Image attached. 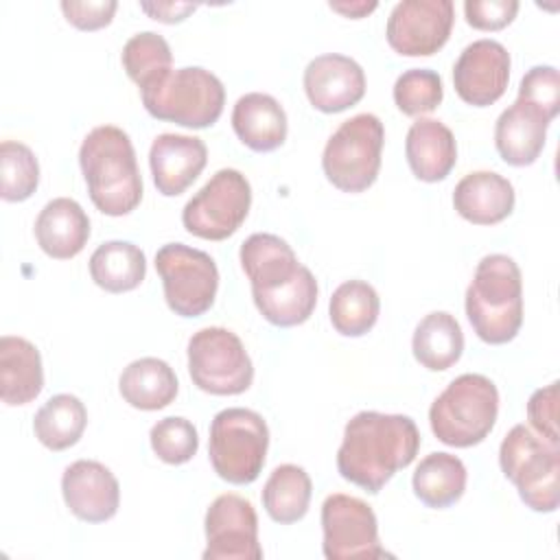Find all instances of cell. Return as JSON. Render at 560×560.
<instances>
[{"label": "cell", "instance_id": "cell-1", "mask_svg": "<svg viewBox=\"0 0 560 560\" xmlns=\"http://www.w3.org/2000/svg\"><path fill=\"white\" fill-rule=\"evenodd\" d=\"M420 442V431L409 416L359 411L343 429L337 470L346 481L376 494L416 459Z\"/></svg>", "mask_w": 560, "mask_h": 560}, {"label": "cell", "instance_id": "cell-2", "mask_svg": "<svg viewBox=\"0 0 560 560\" xmlns=\"http://www.w3.org/2000/svg\"><path fill=\"white\" fill-rule=\"evenodd\" d=\"M79 166L96 210L125 217L142 201V177L127 131L116 125L94 127L81 142Z\"/></svg>", "mask_w": 560, "mask_h": 560}, {"label": "cell", "instance_id": "cell-3", "mask_svg": "<svg viewBox=\"0 0 560 560\" xmlns=\"http://www.w3.org/2000/svg\"><path fill=\"white\" fill-rule=\"evenodd\" d=\"M466 317L490 346L512 341L523 324V278L505 254L483 256L466 289Z\"/></svg>", "mask_w": 560, "mask_h": 560}, {"label": "cell", "instance_id": "cell-4", "mask_svg": "<svg viewBox=\"0 0 560 560\" xmlns=\"http://www.w3.org/2000/svg\"><path fill=\"white\" fill-rule=\"evenodd\" d=\"M499 416L497 385L483 374H462L433 400L429 424L433 435L455 448L481 444Z\"/></svg>", "mask_w": 560, "mask_h": 560}, {"label": "cell", "instance_id": "cell-5", "mask_svg": "<svg viewBox=\"0 0 560 560\" xmlns=\"http://www.w3.org/2000/svg\"><path fill=\"white\" fill-rule=\"evenodd\" d=\"M499 464L521 501L534 512H556L560 503V448L525 424H514L499 446Z\"/></svg>", "mask_w": 560, "mask_h": 560}, {"label": "cell", "instance_id": "cell-6", "mask_svg": "<svg viewBox=\"0 0 560 560\" xmlns=\"http://www.w3.org/2000/svg\"><path fill=\"white\" fill-rule=\"evenodd\" d=\"M144 109L164 122L206 129L219 120L225 88L217 74L201 66L171 70L162 81L140 92Z\"/></svg>", "mask_w": 560, "mask_h": 560}, {"label": "cell", "instance_id": "cell-7", "mask_svg": "<svg viewBox=\"0 0 560 560\" xmlns=\"http://www.w3.org/2000/svg\"><path fill=\"white\" fill-rule=\"evenodd\" d=\"M267 448L269 429L258 411L228 407L212 418L208 457L223 481L234 486L254 483L265 466Z\"/></svg>", "mask_w": 560, "mask_h": 560}, {"label": "cell", "instance_id": "cell-8", "mask_svg": "<svg viewBox=\"0 0 560 560\" xmlns=\"http://www.w3.org/2000/svg\"><path fill=\"white\" fill-rule=\"evenodd\" d=\"M385 127L374 114H357L343 120L328 138L322 153L326 179L341 192L368 190L381 168Z\"/></svg>", "mask_w": 560, "mask_h": 560}, {"label": "cell", "instance_id": "cell-9", "mask_svg": "<svg viewBox=\"0 0 560 560\" xmlns=\"http://www.w3.org/2000/svg\"><path fill=\"white\" fill-rule=\"evenodd\" d=\"M188 374L206 394L236 396L249 389L254 363L236 332L206 326L188 339Z\"/></svg>", "mask_w": 560, "mask_h": 560}, {"label": "cell", "instance_id": "cell-10", "mask_svg": "<svg viewBox=\"0 0 560 560\" xmlns=\"http://www.w3.org/2000/svg\"><path fill=\"white\" fill-rule=\"evenodd\" d=\"M155 269L168 308L179 317H199L212 308L219 269L210 254L184 243H166L155 254Z\"/></svg>", "mask_w": 560, "mask_h": 560}, {"label": "cell", "instance_id": "cell-11", "mask_svg": "<svg viewBox=\"0 0 560 560\" xmlns=\"http://www.w3.org/2000/svg\"><path fill=\"white\" fill-rule=\"evenodd\" d=\"M252 186L236 168L217 171L182 210L188 234L206 241L232 236L249 214Z\"/></svg>", "mask_w": 560, "mask_h": 560}, {"label": "cell", "instance_id": "cell-12", "mask_svg": "<svg viewBox=\"0 0 560 560\" xmlns=\"http://www.w3.org/2000/svg\"><path fill=\"white\" fill-rule=\"evenodd\" d=\"M322 551L328 560H374L387 551L378 540L374 510L357 497L335 492L322 503Z\"/></svg>", "mask_w": 560, "mask_h": 560}, {"label": "cell", "instance_id": "cell-13", "mask_svg": "<svg viewBox=\"0 0 560 560\" xmlns=\"http://www.w3.org/2000/svg\"><path fill=\"white\" fill-rule=\"evenodd\" d=\"M453 22L451 0H402L387 18L385 37L402 57H429L448 42Z\"/></svg>", "mask_w": 560, "mask_h": 560}, {"label": "cell", "instance_id": "cell-14", "mask_svg": "<svg viewBox=\"0 0 560 560\" xmlns=\"http://www.w3.org/2000/svg\"><path fill=\"white\" fill-rule=\"evenodd\" d=\"M203 560H260L258 516L252 501L238 494H219L206 512Z\"/></svg>", "mask_w": 560, "mask_h": 560}, {"label": "cell", "instance_id": "cell-15", "mask_svg": "<svg viewBox=\"0 0 560 560\" xmlns=\"http://www.w3.org/2000/svg\"><path fill=\"white\" fill-rule=\"evenodd\" d=\"M510 63L508 48L497 39H477L468 44L453 66L457 96L472 107L497 103L505 94Z\"/></svg>", "mask_w": 560, "mask_h": 560}, {"label": "cell", "instance_id": "cell-16", "mask_svg": "<svg viewBox=\"0 0 560 560\" xmlns=\"http://www.w3.org/2000/svg\"><path fill=\"white\" fill-rule=\"evenodd\" d=\"M68 510L83 523H105L116 516L120 486L114 472L96 459H77L61 475Z\"/></svg>", "mask_w": 560, "mask_h": 560}, {"label": "cell", "instance_id": "cell-17", "mask_svg": "<svg viewBox=\"0 0 560 560\" xmlns=\"http://www.w3.org/2000/svg\"><path fill=\"white\" fill-rule=\"evenodd\" d=\"M304 92L315 109L324 114L343 112L365 94L363 68L339 52L319 55L304 70Z\"/></svg>", "mask_w": 560, "mask_h": 560}, {"label": "cell", "instance_id": "cell-18", "mask_svg": "<svg viewBox=\"0 0 560 560\" xmlns=\"http://www.w3.org/2000/svg\"><path fill=\"white\" fill-rule=\"evenodd\" d=\"M238 258L249 278L254 298L289 287L306 269L284 238L267 232L247 236L241 245Z\"/></svg>", "mask_w": 560, "mask_h": 560}, {"label": "cell", "instance_id": "cell-19", "mask_svg": "<svg viewBox=\"0 0 560 560\" xmlns=\"http://www.w3.org/2000/svg\"><path fill=\"white\" fill-rule=\"evenodd\" d=\"M208 149L201 138L184 133H160L151 142L149 166L160 195H182L206 168Z\"/></svg>", "mask_w": 560, "mask_h": 560}, {"label": "cell", "instance_id": "cell-20", "mask_svg": "<svg viewBox=\"0 0 560 560\" xmlns=\"http://www.w3.org/2000/svg\"><path fill=\"white\" fill-rule=\"evenodd\" d=\"M551 120L540 107L516 96L494 125V147L503 162L510 166L534 164L545 149Z\"/></svg>", "mask_w": 560, "mask_h": 560}, {"label": "cell", "instance_id": "cell-21", "mask_svg": "<svg viewBox=\"0 0 560 560\" xmlns=\"http://www.w3.org/2000/svg\"><path fill=\"white\" fill-rule=\"evenodd\" d=\"M514 186L494 171H472L453 190L457 214L475 225H494L514 210Z\"/></svg>", "mask_w": 560, "mask_h": 560}, {"label": "cell", "instance_id": "cell-22", "mask_svg": "<svg viewBox=\"0 0 560 560\" xmlns=\"http://www.w3.org/2000/svg\"><path fill=\"white\" fill-rule=\"evenodd\" d=\"M35 238L46 256L55 260L74 258L90 238V219L74 199L55 197L35 219Z\"/></svg>", "mask_w": 560, "mask_h": 560}, {"label": "cell", "instance_id": "cell-23", "mask_svg": "<svg viewBox=\"0 0 560 560\" xmlns=\"http://www.w3.org/2000/svg\"><path fill=\"white\" fill-rule=\"evenodd\" d=\"M405 155L411 173L420 182H442L457 162V142L453 131L435 118H418L405 140Z\"/></svg>", "mask_w": 560, "mask_h": 560}, {"label": "cell", "instance_id": "cell-24", "mask_svg": "<svg viewBox=\"0 0 560 560\" xmlns=\"http://www.w3.org/2000/svg\"><path fill=\"white\" fill-rule=\"evenodd\" d=\"M236 138L256 153H269L287 140V114L282 105L262 92L243 94L232 109Z\"/></svg>", "mask_w": 560, "mask_h": 560}, {"label": "cell", "instance_id": "cell-25", "mask_svg": "<svg viewBox=\"0 0 560 560\" xmlns=\"http://www.w3.org/2000/svg\"><path fill=\"white\" fill-rule=\"evenodd\" d=\"M44 389L42 354L24 337H0V398L9 407L35 400Z\"/></svg>", "mask_w": 560, "mask_h": 560}, {"label": "cell", "instance_id": "cell-26", "mask_svg": "<svg viewBox=\"0 0 560 560\" xmlns=\"http://www.w3.org/2000/svg\"><path fill=\"white\" fill-rule=\"evenodd\" d=\"M118 392L122 400L133 409L158 411L175 400L179 383L166 361L158 357H142L122 370L118 378Z\"/></svg>", "mask_w": 560, "mask_h": 560}, {"label": "cell", "instance_id": "cell-27", "mask_svg": "<svg viewBox=\"0 0 560 560\" xmlns=\"http://www.w3.org/2000/svg\"><path fill=\"white\" fill-rule=\"evenodd\" d=\"M411 350L422 368L431 372L448 370L464 352V332L459 322L446 311L424 315L413 330Z\"/></svg>", "mask_w": 560, "mask_h": 560}, {"label": "cell", "instance_id": "cell-28", "mask_svg": "<svg viewBox=\"0 0 560 560\" xmlns=\"http://www.w3.org/2000/svg\"><path fill=\"white\" fill-rule=\"evenodd\" d=\"M466 479V466L457 455L429 453L420 459L411 477V486L420 503L431 510H444L464 497Z\"/></svg>", "mask_w": 560, "mask_h": 560}, {"label": "cell", "instance_id": "cell-29", "mask_svg": "<svg viewBox=\"0 0 560 560\" xmlns=\"http://www.w3.org/2000/svg\"><path fill=\"white\" fill-rule=\"evenodd\" d=\"M90 276L107 293L133 291L147 276L144 252L129 241H107L90 256Z\"/></svg>", "mask_w": 560, "mask_h": 560}, {"label": "cell", "instance_id": "cell-30", "mask_svg": "<svg viewBox=\"0 0 560 560\" xmlns=\"http://www.w3.org/2000/svg\"><path fill=\"white\" fill-rule=\"evenodd\" d=\"M313 494L308 472L298 464H280L271 470L262 488V508L280 525L298 523L306 516Z\"/></svg>", "mask_w": 560, "mask_h": 560}, {"label": "cell", "instance_id": "cell-31", "mask_svg": "<svg viewBox=\"0 0 560 560\" xmlns=\"http://www.w3.org/2000/svg\"><path fill=\"white\" fill-rule=\"evenodd\" d=\"M381 300L376 289L365 280L341 282L328 302L332 328L343 337H363L378 319Z\"/></svg>", "mask_w": 560, "mask_h": 560}, {"label": "cell", "instance_id": "cell-32", "mask_svg": "<svg viewBox=\"0 0 560 560\" xmlns=\"http://www.w3.org/2000/svg\"><path fill=\"white\" fill-rule=\"evenodd\" d=\"M85 424V405L72 394H55L37 409L33 431L46 448L66 451L81 440Z\"/></svg>", "mask_w": 560, "mask_h": 560}, {"label": "cell", "instance_id": "cell-33", "mask_svg": "<svg viewBox=\"0 0 560 560\" xmlns=\"http://www.w3.org/2000/svg\"><path fill=\"white\" fill-rule=\"evenodd\" d=\"M120 61L127 77L140 88V92L155 85L173 70L171 46L162 35L153 31L131 35L122 46Z\"/></svg>", "mask_w": 560, "mask_h": 560}, {"label": "cell", "instance_id": "cell-34", "mask_svg": "<svg viewBox=\"0 0 560 560\" xmlns=\"http://www.w3.org/2000/svg\"><path fill=\"white\" fill-rule=\"evenodd\" d=\"M39 186V164L35 153L15 140L0 144V197L4 201H24Z\"/></svg>", "mask_w": 560, "mask_h": 560}, {"label": "cell", "instance_id": "cell-35", "mask_svg": "<svg viewBox=\"0 0 560 560\" xmlns=\"http://www.w3.org/2000/svg\"><path fill=\"white\" fill-rule=\"evenodd\" d=\"M394 103L405 116H420L433 112L442 98V77L429 68L405 70L394 83Z\"/></svg>", "mask_w": 560, "mask_h": 560}, {"label": "cell", "instance_id": "cell-36", "mask_svg": "<svg viewBox=\"0 0 560 560\" xmlns=\"http://www.w3.org/2000/svg\"><path fill=\"white\" fill-rule=\"evenodd\" d=\"M149 442L153 453L164 464H186L195 457L199 448V435L190 420L182 416H168L158 420L149 431Z\"/></svg>", "mask_w": 560, "mask_h": 560}, {"label": "cell", "instance_id": "cell-37", "mask_svg": "<svg viewBox=\"0 0 560 560\" xmlns=\"http://www.w3.org/2000/svg\"><path fill=\"white\" fill-rule=\"evenodd\" d=\"M518 98L534 103L549 118L560 112V74L553 66H534L525 72L518 85Z\"/></svg>", "mask_w": 560, "mask_h": 560}, {"label": "cell", "instance_id": "cell-38", "mask_svg": "<svg viewBox=\"0 0 560 560\" xmlns=\"http://www.w3.org/2000/svg\"><path fill=\"white\" fill-rule=\"evenodd\" d=\"M527 418L534 431L549 444H560L558 433V381L536 389L527 400Z\"/></svg>", "mask_w": 560, "mask_h": 560}, {"label": "cell", "instance_id": "cell-39", "mask_svg": "<svg viewBox=\"0 0 560 560\" xmlns=\"http://www.w3.org/2000/svg\"><path fill=\"white\" fill-rule=\"evenodd\" d=\"M518 13L516 0H466V22L477 31H501Z\"/></svg>", "mask_w": 560, "mask_h": 560}, {"label": "cell", "instance_id": "cell-40", "mask_svg": "<svg viewBox=\"0 0 560 560\" xmlns=\"http://www.w3.org/2000/svg\"><path fill=\"white\" fill-rule=\"evenodd\" d=\"M118 9L116 0H98V2H61V11L66 20L79 31H98L107 26Z\"/></svg>", "mask_w": 560, "mask_h": 560}, {"label": "cell", "instance_id": "cell-41", "mask_svg": "<svg viewBox=\"0 0 560 560\" xmlns=\"http://www.w3.org/2000/svg\"><path fill=\"white\" fill-rule=\"evenodd\" d=\"M140 9L158 22L175 24V22L186 20L197 9V4H192V2H142Z\"/></svg>", "mask_w": 560, "mask_h": 560}, {"label": "cell", "instance_id": "cell-42", "mask_svg": "<svg viewBox=\"0 0 560 560\" xmlns=\"http://www.w3.org/2000/svg\"><path fill=\"white\" fill-rule=\"evenodd\" d=\"M378 4L376 2H330V9L346 15V18H352V20H359V18H365L368 13H372Z\"/></svg>", "mask_w": 560, "mask_h": 560}]
</instances>
